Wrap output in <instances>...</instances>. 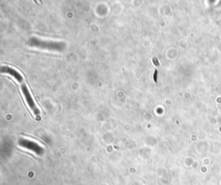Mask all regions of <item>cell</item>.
Wrapping results in <instances>:
<instances>
[{
	"instance_id": "6da1fadb",
	"label": "cell",
	"mask_w": 221,
	"mask_h": 185,
	"mask_svg": "<svg viewBox=\"0 0 221 185\" xmlns=\"http://www.w3.org/2000/svg\"><path fill=\"white\" fill-rule=\"evenodd\" d=\"M29 45L36 48H42V49H49V50H56V51L63 50V48H65L64 42L41 40L39 38H31L29 42Z\"/></svg>"
},
{
	"instance_id": "7a4b0ae2",
	"label": "cell",
	"mask_w": 221,
	"mask_h": 185,
	"mask_svg": "<svg viewBox=\"0 0 221 185\" xmlns=\"http://www.w3.org/2000/svg\"><path fill=\"white\" fill-rule=\"evenodd\" d=\"M21 89L23 91V94H24V98H25V100H26V101H27V104L29 105L30 108L32 110L33 114H35V115H39V114H41V112H40V110L38 109V107H36V103H35L34 100H33V98H32V96L30 94V90L28 88L27 85L25 83L21 84Z\"/></svg>"
},
{
	"instance_id": "3957f363",
	"label": "cell",
	"mask_w": 221,
	"mask_h": 185,
	"mask_svg": "<svg viewBox=\"0 0 221 185\" xmlns=\"http://www.w3.org/2000/svg\"><path fill=\"white\" fill-rule=\"evenodd\" d=\"M0 71L2 72V73H4V74H7L11 75L12 77L15 78L18 82H20L21 84L24 83V77H23V75L17 69L13 68L11 67H10V66H3L0 68Z\"/></svg>"
},
{
	"instance_id": "277c9868",
	"label": "cell",
	"mask_w": 221,
	"mask_h": 185,
	"mask_svg": "<svg viewBox=\"0 0 221 185\" xmlns=\"http://www.w3.org/2000/svg\"><path fill=\"white\" fill-rule=\"evenodd\" d=\"M153 61H154V63H155V66H157V67H158V66L160 65V63H159V61H158V60H157V58H155H155H153Z\"/></svg>"
},
{
	"instance_id": "5b68a950",
	"label": "cell",
	"mask_w": 221,
	"mask_h": 185,
	"mask_svg": "<svg viewBox=\"0 0 221 185\" xmlns=\"http://www.w3.org/2000/svg\"><path fill=\"white\" fill-rule=\"evenodd\" d=\"M156 76H157V70H155V74H154V81H156Z\"/></svg>"
}]
</instances>
